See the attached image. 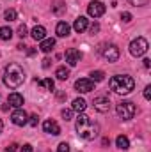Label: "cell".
Segmentation results:
<instances>
[{
  "instance_id": "9a60e30c",
  "label": "cell",
  "mask_w": 151,
  "mask_h": 152,
  "mask_svg": "<svg viewBox=\"0 0 151 152\" xmlns=\"http://www.w3.org/2000/svg\"><path fill=\"white\" fill-rule=\"evenodd\" d=\"M70 30H71V27H70L66 21H59V23H57V28H55V34H57L59 37H68V36H70Z\"/></svg>"
},
{
  "instance_id": "cb8c5ba5",
  "label": "cell",
  "mask_w": 151,
  "mask_h": 152,
  "mask_svg": "<svg viewBox=\"0 0 151 152\" xmlns=\"http://www.w3.org/2000/svg\"><path fill=\"white\" fill-rule=\"evenodd\" d=\"M4 18H5L7 21H14V20H16V11H14V9H7V11L4 12Z\"/></svg>"
},
{
  "instance_id": "4fadbf2b",
  "label": "cell",
  "mask_w": 151,
  "mask_h": 152,
  "mask_svg": "<svg viewBox=\"0 0 151 152\" xmlns=\"http://www.w3.org/2000/svg\"><path fill=\"white\" fill-rule=\"evenodd\" d=\"M73 28H75V32H78V34H84L89 28V20L85 16H78L75 20V23H73Z\"/></svg>"
},
{
  "instance_id": "5b68a950",
  "label": "cell",
  "mask_w": 151,
  "mask_h": 152,
  "mask_svg": "<svg viewBox=\"0 0 151 152\" xmlns=\"http://www.w3.org/2000/svg\"><path fill=\"white\" fill-rule=\"evenodd\" d=\"M148 41L144 37H137L133 39L132 42H130V53L133 55V57H142L146 51H148Z\"/></svg>"
},
{
  "instance_id": "e575fe53",
  "label": "cell",
  "mask_w": 151,
  "mask_h": 152,
  "mask_svg": "<svg viewBox=\"0 0 151 152\" xmlns=\"http://www.w3.org/2000/svg\"><path fill=\"white\" fill-rule=\"evenodd\" d=\"M50 62H52L50 58H44V60H43V67H44V69H48V67H50Z\"/></svg>"
},
{
  "instance_id": "6da1fadb",
  "label": "cell",
  "mask_w": 151,
  "mask_h": 152,
  "mask_svg": "<svg viewBox=\"0 0 151 152\" xmlns=\"http://www.w3.org/2000/svg\"><path fill=\"white\" fill-rule=\"evenodd\" d=\"M76 133L84 140H94L98 136V133H100V127L91 117L80 113L76 117Z\"/></svg>"
},
{
  "instance_id": "277c9868",
  "label": "cell",
  "mask_w": 151,
  "mask_h": 152,
  "mask_svg": "<svg viewBox=\"0 0 151 152\" xmlns=\"http://www.w3.org/2000/svg\"><path fill=\"white\" fill-rule=\"evenodd\" d=\"M115 112H117V115H119L123 120H130V118H133V117H135L137 108H135V104H133V103H130V101H121V103H117Z\"/></svg>"
},
{
  "instance_id": "603a6c76",
  "label": "cell",
  "mask_w": 151,
  "mask_h": 152,
  "mask_svg": "<svg viewBox=\"0 0 151 152\" xmlns=\"http://www.w3.org/2000/svg\"><path fill=\"white\" fill-rule=\"evenodd\" d=\"M89 80H93V81H103L105 80V73L103 71H93Z\"/></svg>"
},
{
  "instance_id": "836d02e7",
  "label": "cell",
  "mask_w": 151,
  "mask_h": 152,
  "mask_svg": "<svg viewBox=\"0 0 151 152\" xmlns=\"http://www.w3.org/2000/svg\"><path fill=\"white\" fill-rule=\"evenodd\" d=\"M89 30H91V34H96V32H98V30H100V25H98V23H93V25H91V28H89Z\"/></svg>"
},
{
  "instance_id": "f1b7e54d",
  "label": "cell",
  "mask_w": 151,
  "mask_h": 152,
  "mask_svg": "<svg viewBox=\"0 0 151 152\" xmlns=\"http://www.w3.org/2000/svg\"><path fill=\"white\" fill-rule=\"evenodd\" d=\"M71 115H73V110H62V117H64V120H71Z\"/></svg>"
},
{
  "instance_id": "9c48e42d",
  "label": "cell",
  "mask_w": 151,
  "mask_h": 152,
  "mask_svg": "<svg viewBox=\"0 0 151 152\" xmlns=\"http://www.w3.org/2000/svg\"><path fill=\"white\" fill-rule=\"evenodd\" d=\"M75 88L78 92H82V94H87V92L94 90V81L89 80V78H80V80L75 81Z\"/></svg>"
},
{
  "instance_id": "4316f807",
  "label": "cell",
  "mask_w": 151,
  "mask_h": 152,
  "mask_svg": "<svg viewBox=\"0 0 151 152\" xmlns=\"http://www.w3.org/2000/svg\"><path fill=\"white\" fill-rule=\"evenodd\" d=\"M38 122H39L38 115H30V117H29V122H27V124H30L32 127H36V126H38Z\"/></svg>"
},
{
  "instance_id": "d4e9b609",
  "label": "cell",
  "mask_w": 151,
  "mask_h": 152,
  "mask_svg": "<svg viewBox=\"0 0 151 152\" xmlns=\"http://www.w3.org/2000/svg\"><path fill=\"white\" fill-rule=\"evenodd\" d=\"M27 34H29V30H27V27L25 25H20V28H18V36L23 39V37H27Z\"/></svg>"
},
{
  "instance_id": "1f68e13d",
  "label": "cell",
  "mask_w": 151,
  "mask_h": 152,
  "mask_svg": "<svg viewBox=\"0 0 151 152\" xmlns=\"http://www.w3.org/2000/svg\"><path fill=\"white\" fill-rule=\"evenodd\" d=\"M144 97H146L148 101L151 99V85H148V87L144 88Z\"/></svg>"
},
{
  "instance_id": "d6986e66",
  "label": "cell",
  "mask_w": 151,
  "mask_h": 152,
  "mask_svg": "<svg viewBox=\"0 0 151 152\" xmlns=\"http://www.w3.org/2000/svg\"><path fill=\"white\" fill-rule=\"evenodd\" d=\"M115 145H117V149H121V151L130 149V142H128V138H126V136H123V134L115 138Z\"/></svg>"
},
{
  "instance_id": "7402d4cb",
  "label": "cell",
  "mask_w": 151,
  "mask_h": 152,
  "mask_svg": "<svg viewBox=\"0 0 151 152\" xmlns=\"http://www.w3.org/2000/svg\"><path fill=\"white\" fill-rule=\"evenodd\" d=\"M11 37H13V30L9 27H2L0 28V39L2 41H9Z\"/></svg>"
},
{
  "instance_id": "ac0fdd59",
  "label": "cell",
  "mask_w": 151,
  "mask_h": 152,
  "mask_svg": "<svg viewBox=\"0 0 151 152\" xmlns=\"http://www.w3.org/2000/svg\"><path fill=\"white\" fill-rule=\"evenodd\" d=\"M85 106H87V103L82 97H76L75 101H73V104H71V110L73 112H78V113H84L85 112Z\"/></svg>"
},
{
  "instance_id": "7c38bea8",
  "label": "cell",
  "mask_w": 151,
  "mask_h": 152,
  "mask_svg": "<svg viewBox=\"0 0 151 152\" xmlns=\"http://www.w3.org/2000/svg\"><path fill=\"white\" fill-rule=\"evenodd\" d=\"M64 57H66V62H68L71 67L76 66V64L82 60V53H80L78 50H75V48H70V50L66 51V55H64Z\"/></svg>"
},
{
  "instance_id": "52a82bcc",
  "label": "cell",
  "mask_w": 151,
  "mask_h": 152,
  "mask_svg": "<svg viewBox=\"0 0 151 152\" xmlns=\"http://www.w3.org/2000/svg\"><path fill=\"white\" fill-rule=\"evenodd\" d=\"M87 12H89V16H93V18H100V16L105 14V4L100 2V0H93V2L87 5Z\"/></svg>"
},
{
  "instance_id": "484cf974",
  "label": "cell",
  "mask_w": 151,
  "mask_h": 152,
  "mask_svg": "<svg viewBox=\"0 0 151 152\" xmlns=\"http://www.w3.org/2000/svg\"><path fill=\"white\" fill-rule=\"evenodd\" d=\"M57 152H70V145H68L66 142L59 143V147H57Z\"/></svg>"
},
{
  "instance_id": "8d00e7d4",
  "label": "cell",
  "mask_w": 151,
  "mask_h": 152,
  "mask_svg": "<svg viewBox=\"0 0 151 152\" xmlns=\"http://www.w3.org/2000/svg\"><path fill=\"white\" fill-rule=\"evenodd\" d=\"M2 129H4V122L0 120V133H2Z\"/></svg>"
},
{
  "instance_id": "d590c367",
  "label": "cell",
  "mask_w": 151,
  "mask_h": 152,
  "mask_svg": "<svg viewBox=\"0 0 151 152\" xmlns=\"http://www.w3.org/2000/svg\"><path fill=\"white\" fill-rule=\"evenodd\" d=\"M151 66V60L150 58H144V67H146V69H148V67H150Z\"/></svg>"
},
{
  "instance_id": "ffe728a7",
  "label": "cell",
  "mask_w": 151,
  "mask_h": 152,
  "mask_svg": "<svg viewBox=\"0 0 151 152\" xmlns=\"http://www.w3.org/2000/svg\"><path fill=\"white\" fill-rule=\"evenodd\" d=\"M55 76H57V80L64 81V80H68V78H70V69H68V67H64V66H61V67H57Z\"/></svg>"
},
{
  "instance_id": "f546056e",
  "label": "cell",
  "mask_w": 151,
  "mask_h": 152,
  "mask_svg": "<svg viewBox=\"0 0 151 152\" xmlns=\"http://www.w3.org/2000/svg\"><path fill=\"white\" fill-rule=\"evenodd\" d=\"M20 152H32V145H30V143H25V145H21Z\"/></svg>"
},
{
  "instance_id": "e0dca14e",
  "label": "cell",
  "mask_w": 151,
  "mask_h": 152,
  "mask_svg": "<svg viewBox=\"0 0 151 152\" xmlns=\"http://www.w3.org/2000/svg\"><path fill=\"white\" fill-rule=\"evenodd\" d=\"M30 36L36 39V41H43V39L46 37V28H44V27H41V25H36V27L32 28Z\"/></svg>"
},
{
  "instance_id": "8fae6325",
  "label": "cell",
  "mask_w": 151,
  "mask_h": 152,
  "mask_svg": "<svg viewBox=\"0 0 151 152\" xmlns=\"http://www.w3.org/2000/svg\"><path fill=\"white\" fill-rule=\"evenodd\" d=\"M43 131L48 133V134H53V136L61 134V127H59V124H57L55 120H52V118H48V120L43 122Z\"/></svg>"
},
{
  "instance_id": "2e32d148",
  "label": "cell",
  "mask_w": 151,
  "mask_h": 152,
  "mask_svg": "<svg viewBox=\"0 0 151 152\" xmlns=\"http://www.w3.org/2000/svg\"><path fill=\"white\" fill-rule=\"evenodd\" d=\"M53 48H55V39H43V41H41V44H39V50H41V51H43V53H50V51H52V50H53Z\"/></svg>"
},
{
  "instance_id": "83f0119b",
  "label": "cell",
  "mask_w": 151,
  "mask_h": 152,
  "mask_svg": "<svg viewBox=\"0 0 151 152\" xmlns=\"http://www.w3.org/2000/svg\"><path fill=\"white\" fill-rule=\"evenodd\" d=\"M121 20H123L124 23H130V21H132V14H130V12H121Z\"/></svg>"
},
{
  "instance_id": "5bb4252c",
  "label": "cell",
  "mask_w": 151,
  "mask_h": 152,
  "mask_svg": "<svg viewBox=\"0 0 151 152\" xmlns=\"http://www.w3.org/2000/svg\"><path fill=\"white\" fill-rule=\"evenodd\" d=\"M7 104L13 106V108H21V106H23V96L18 94V92L9 94V97H7Z\"/></svg>"
},
{
  "instance_id": "30bf717a",
  "label": "cell",
  "mask_w": 151,
  "mask_h": 152,
  "mask_svg": "<svg viewBox=\"0 0 151 152\" xmlns=\"http://www.w3.org/2000/svg\"><path fill=\"white\" fill-rule=\"evenodd\" d=\"M11 120H13V124L14 126H25L27 122H29V115L25 110H21V108H16L13 115H11Z\"/></svg>"
},
{
  "instance_id": "8992f818",
  "label": "cell",
  "mask_w": 151,
  "mask_h": 152,
  "mask_svg": "<svg viewBox=\"0 0 151 152\" xmlns=\"http://www.w3.org/2000/svg\"><path fill=\"white\" fill-rule=\"evenodd\" d=\"M100 53H101V57L105 58V60H109V62H117L119 60V48L115 46V44H105L101 50H100Z\"/></svg>"
},
{
  "instance_id": "7a4b0ae2",
  "label": "cell",
  "mask_w": 151,
  "mask_h": 152,
  "mask_svg": "<svg viewBox=\"0 0 151 152\" xmlns=\"http://www.w3.org/2000/svg\"><path fill=\"white\" fill-rule=\"evenodd\" d=\"M25 81V71L20 64H9L4 69V83L9 88H18Z\"/></svg>"
},
{
  "instance_id": "d6a6232c",
  "label": "cell",
  "mask_w": 151,
  "mask_h": 152,
  "mask_svg": "<svg viewBox=\"0 0 151 152\" xmlns=\"http://www.w3.org/2000/svg\"><path fill=\"white\" fill-rule=\"evenodd\" d=\"M128 2H130L132 5H144L148 0H128Z\"/></svg>"
},
{
  "instance_id": "ba28073f",
  "label": "cell",
  "mask_w": 151,
  "mask_h": 152,
  "mask_svg": "<svg viewBox=\"0 0 151 152\" xmlns=\"http://www.w3.org/2000/svg\"><path fill=\"white\" fill-rule=\"evenodd\" d=\"M93 104H94V110H96V112H100V113H107V112L110 110V99H109V97H105V96L94 97Z\"/></svg>"
},
{
  "instance_id": "3957f363",
  "label": "cell",
  "mask_w": 151,
  "mask_h": 152,
  "mask_svg": "<svg viewBox=\"0 0 151 152\" xmlns=\"http://www.w3.org/2000/svg\"><path fill=\"white\" fill-rule=\"evenodd\" d=\"M110 88L115 94L126 96V94H130L135 88V81H133L132 76H128V75H115L110 80Z\"/></svg>"
},
{
  "instance_id": "4dcf8cb0",
  "label": "cell",
  "mask_w": 151,
  "mask_h": 152,
  "mask_svg": "<svg viewBox=\"0 0 151 152\" xmlns=\"http://www.w3.org/2000/svg\"><path fill=\"white\" fill-rule=\"evenodd\" d=\"M16 147H18L16 143H11V145H7V147L4 149V152H16Z\"/></svg>"
},
{
  "instance_id": "44dd1931",
  "label": "cell",
  "mask_w": 151,
  "mask_h": 152,
  "mask_svg": "<svg viewBox=\"0 0 151 152\" xmlns=\"http://www.w3.org/2000/svg\"><path fill=\"white\" fill-rule=\"evenodd\" d=\"M38 87L44 88V90H53L55 83H53V80H52V78H44V80H39V81H38Z\"/></svg>"
}]
</instances>
